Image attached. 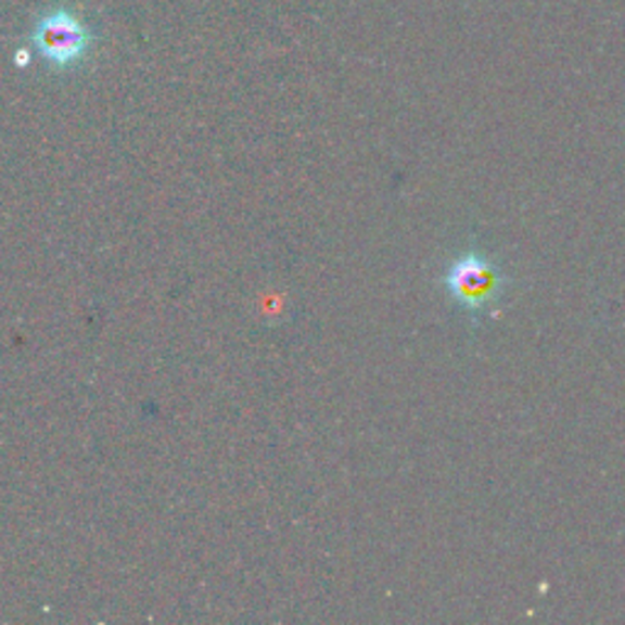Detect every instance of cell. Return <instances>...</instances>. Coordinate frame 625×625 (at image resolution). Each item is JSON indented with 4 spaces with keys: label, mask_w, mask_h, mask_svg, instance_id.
<instances>
[{
    "label": "cell",
    "mask_w": 625,
    "mask_h": 625,
    "mask_svg": "<svg viewBox=\"0 0 625 625\" xmlns=\"http://www.w3.org/2000/svg\"><path fill=\"white\" fill-rule=\"evenodd\" d=\"M511 286V277L501 264L479 247H469L449 259L443 273L447 298L462 308L474 322L484 316H498V306Z\"/></svg>",
    "instance_id": "6da1fadb"
},
{
    "label": "cell",
    "mask_w": 625,
    "mask_h": 625,
    "mask_svg": "<svg viewBox=\"0 0 625 625\" xmlns=\"http://www.w3.org/2000/svg\"><path fill=\"white\" fill-rule=\"evenodd\" d=\"M33 44L52 66H72L84 59L91 44V33L76 15L66 10H52L35 25Z\"/></svg>",
    "instance_id": "7a4b0ae2"
}]
</instances>
